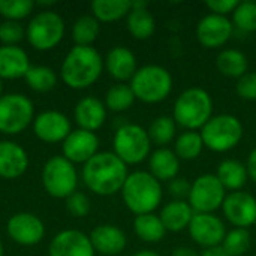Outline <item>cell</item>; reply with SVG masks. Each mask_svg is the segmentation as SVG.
<instances>
[{
    "instance_id": "6da1fadb",
    "label": "cell",
    "mask_w": 256,
    "mask_h": 256,
    "mask_svg": "<svg viewBox=\"0 0 256 256\" xmlns=\"http://www.w3.org/2000/svg\"><path fill=\"white\" fill-rule=\"evenodd\" d=\"M128 176V165L116 156L114 152L96 153L82 168V180L86 186L100 196L122 192Z\"/></svg>"
},
{
    "instance_id": "7a4b0ae2",
    "label": "cell",
    "mask_w": 256,
    "mask_h": 256,
    "mask_svg": "<svg viewBox=\"0 0 256 256\" xmlns=\"http://www.w3.org/2000/svg\"><path fill=\"white\" fill-rule=\"evenodd\" d=\"M104 69V60L93 46L75 45L64 57L60 75L63 82L75 90L87 88L98 81Z\"/></svg>"
},
{
    "instance_id": "3957f363",
    "label": "cell",
    "mask_w": 256,
    "mask_h": 256,
    "mask_svg": "<svg viewBox=\"0 0 256 256\" xmlns=\"http://www.w3.org/2000/svg\"><path fill=\"white\" fill-rule=\"evenodd\" d=\"M122 196L126 207L136 216L153 213L162 201V186L148 171H135L128 176Z\"/></svg>"
},
{
    "instance_id": "277c9868",
    "label": "cell",
    "mask_w": 256,
    "mask_h": 256,
    "mask_svg": "<svg viewBox=\"0 0 256 256\" xmlns=\"http://www.w3.org/2000/svg\"><path fill=\"white\" fill-rule=\"evenodd\" d=\"M213 117V100L208 92L200 87L186 88L178 94L174 104L172 118L186 130L202 129Z\"/></svg>"
},
{
    "instance_id": "5b68a950",
    "label": "cell",
    "mask_w": 256,
    "mask_h": 256,
    "mask_svg": "<svg viewBox=\"0 0 256 256\" xmlns=\"http://www.w3.org/2000/svg\"><path fill=\"white\" fill-rule=\"evenodd\" d=\"M129 86L138 100L144 104H159L170 96L172 76L168 69L159 64H146L138 68Z\"/></svg>"
},
{
    "instance_id": "8992f818",
    "label": "cell",
    "mask_w": 256,
    "mask_h": 256,
    "mask_svg": "<svg viewBox=\"0 0 256 256\" xmlns=\"http://www.w3.org/2000/svg\"><path fill=\"white\" fill-rule=\"evenodd\" d=\"M204 147L216 153H225L236 148L244 134L242 122L232 114L213 116L201 129Z\"/></svg>"
},
{
    "instance_id": "52a82bcc",
    "label": "cell",
    "mask_w": 256,
    "mask_h": 256,
    "mask_svg": "<svg viewBox=\"0 0 256 256\" xmlns=\"http://www.w3.org/2000/svg\"><path fill=\"white\" fill-rule=\"evenodd\" d=\"M112 147L116 156L126 165H136L150 156L152 141L148 132L142 126L128 123L120 126L114 134Z\"/></svg>"
},
{
    "instance_id": "ba28073f",
    "label": "cell",
    "mask_w": 256,
    "mask_h": 256,
    "mask_svg": "<svg viewBox=\"0 0 256 256\" xmlns=\"http://www.w3.org/2000/svg\"><path fill=\"white\" fill-rule=\"evenodd\" d=\"M42 184L54 198H69L76 190L78 176L74 164L64 156L51 158L42 170Z\"/></svg>"
},
{
    "instance_id": "9c48e42d",
    "label": "cell",
    "mask_w": 256,
    "mask_h": 256,
    "mask_svg": "<svg viewBox=\"0 0 256 256\" xmlns=\"http://www.w3.org/2000/svg\"><path fill=\"white\" fill-rule=\"evenodd\" d=\"M63 34L64 21L58 14L52 10L36 14L30 20L26 30L28 44L39 51H46L58 45V42L63 39Z\"/></svg>"
},
{
    "instance_id": "30bf717a",
    "label": "cell",
    "mask_w": 256,
    "mask_h": 256,
    "mask_svg": "<svg viewBox=\"0 0 256 256\" xmlns=\"http://www.w3.org/2000/svg\"><path fill=\"white\" fill-rule=\"evenodd\" d=\"M34 108L28 98L10 93L0 96V132L16 135L22 132L33 120Z\"/></svg>"
},
{
    "instance_id": "8fae6325",
    "label": "cell",
    "mask_w": 256,
    "mask_h": 256,
    "mask_svg": "<svg viewBox=\"0 0 256 256\" xmlns=\"http://www.w3.org/2000/svg\"><path fill=\"white\" fill-rule=\"evenodd\" d=\"M225 198L226 190L216 174H202L192 183L188 202L195 213H214L222 208Z\"/></svg>"
},
{
    "instance_id": "7c38bea8",
    "label": "cell",
    "mask_w": 256,
    "mask_h": 256,
    "mask_svg": "<svg viewBox=\"0 0 256 256\" xmlns=\"http://www.w3.org/2000/svg\"><path fill=\"white\" fill-rule=\"evenodd\" d=\"M190 238L204 249L222 246L226 228L214 213H195L189 225Z\"/></svg>"
},
{
    "instance_id": "4fadbf2b",
    "label": "cell",
    "mask_w": 256,
    "mask_h": 256,
    "mask_svg": "<svg viewBox=\"0 0 256 256\" xmlns=\"http://www.w3.org/2000/svg\"><path fill=\"white\" fill-rule=\"evenodd\" d=\"M224 216L236 228L246 230L256 224V198L248 192H231L222 206Z\"/></svg>"
},
{
    "instance_id": "5bb4252c",
    "label": "cell",
    "mask_w": 256,
    "mask_h": 256,
    "mask_svg": "<svg viewBox=\"0 0 256 256\" xmlns=\"http://www.w3.org/2000/svg\"><path fill=\"white\" fill-rule=\"evenodd\" d=\"M232 28L234 24L230 18L208 14L202 16L196 24V39L202 46L214 50L230 40V38L232 36Z\"/></svg>"
},
{
    "instance_id": "9a60e30c",
    "label": "cell",
    "mask_w": 256,
    "mask_h": 256,
    "mask_svg": "<svg viewBox=\"0 0 256 256\" xmlns=\"http://www.w3.org/2000/svg\"><path fill=\"white\" fill-rule=\"evenodd\" d=\"M9 237L21 246H34L45 236L42 220L32 213H16L8 222Z\"/></svg>"
},
{
    "instance_id": "2e32d148",
    "label": "cell",
    "mask_w": 256,
    "mask_h": 256,
    "mask_svg": "<svg viewBox=\"0 0 256 256\" xmlns=\"http://www.w3.org/2000/svg\"><path fill=\"white\" fill-rule=\"evenodd\" d=\"M99 148V138L94 132L84 129L72 130L63 141V156L72 164L88 162Z\"/></svg>"
},
{
    "instance_id": "e0dca14e",
    "label": "cell",
    "mask_w": 256,
    "mask_h": 256,
    "mask_svg": "<svg viewBox=\"0 0 256 256\" xmlns=\"http://www.w3.org/2000/svg\"><path fill=\"white\" fill-rule=\"evenodd\" d=\"M50 256H94V249L84 232L64 230L51 240Z\"/></svg>"
},
{
    "instance_id": "ac0fdd59",
    "label": "cell",
    "mask_w": 256,
    "mask_h": 256,
    "mask_svg": "<svg viewBox=\"0 0 256 256\" xmlns=\"http://www.w3.org/2000/svg\"><path fill=\"white\" fill-rule=\"evenodd\" d=\"M33 129H34V135L45 142L64 141L66 136L72 132L69 118L58 111L40 112L34 118Z\"/></svg>"
},
{
    "instance_id": "d6986e66",
    "label": "cell",
    "mask_w": 256,
    "mask_h": 256,
    "mask_svg": "<svg viewBox=\"0 0 256 256\" xmlns=\"http://www.w3.org/2000/svg\"><path fill=\"white\" fill-rule=\"evenodd\" d=\"M94 252L104 256H117L126 248V236L116 225H99L90 234Z\"/></svg>"
},
{
    "instance_id": "ffe728a7",
    "label": "cell",
    "mask_w": 256,
    "mask_h": 256,
    "mask_svg": "<svg viewBox=\"0 0 256 256\" xmlns=\"http://www.w3.org/2000/svg\"><path fill=\"white\" fill-rule=\"evenodd\" d=\"M28 158L26 150L12 141H0V177L16 178L26 172Z\"/></svg>"
},
{
    "instance_id": "44dd1931",
    "label": "cell",
    "mask_w": 256,
    "mask_h": 256,
    "mask_svg": "<svg viewBox=\"0 0 256 256\" xmlns=\"http://www.w3.org/2000/svg\"><path fill=\"white\" fill-rule=\"evenodd\" d=\"M74 116L80 129L94 132L102 128L106 120V106L98 98L87 96L76 104Z\"/></svg>"
},
{
    "instance_id": "7402d4cb",
    "label": "cell",
    "mask_w": 256,
    "mask_h": 256,
    "mask_svg": "<svg viewBox=\"0 0 256 256\" xmlns=\"http://www.w3.org/2000/svg\"><path fill=\"white\" fill-rule=\"evenodd\" d=\"M105 66H106L108 74L120 82L130 81L135 72L138 70L135 54L129 48H124V46H114L106 54Z\"/></svg>"
},
{
    "instance_id": "603a6c76",
    "label": "cell",
    "mask_w": 256,
    "mask_h": 256,
    "mask_svg": "<svg viewBox=\"0 0 256 256\" xmlns=\"http://www.w3.org/2000/svg\"><path fill=\"white\" fill-rule=\"evenodd\" d=\"M30 68L26 51L16 45L0 46V80H16L26 76Z\"/></svg>"
},
{
    "instance_id": "cb8c5ba5",
    "label": "cell",
    "mask_w": 256,
    "mask_h": 256,
    "mask_svg": "<svg viewBox=\"0 0 256 256\" xmlns=\"http://www.w3.org/2000/svg\"><path fill=\"white\" fill-rule=\"evenodd\" d=\"M150 174L158 182H171L177 177L180 171V159L174 153V150L160 147L153 152L148 158Z\"/></svg>"
},
{
    "instance_id": "d4e9b609",
    "label": "cell",
    "mask_w": 256,
    "mask_h": 256,
    "mask_svg": "<svg viewBox=\"0 0 256 256\" xmlns=\"http://www.w3.org/2000/svg\"><path fill=\"white\" fill-rule=\"evenodd\" d=\"M194 214H195V212L192 210V207L189 206L188 201L174 200L162 207L159 218L166 231L180 232V231L189 228Z\"/></svg>"
},
{
    "instance_id": "484cf974",
    "label": "cell",
    "mask_w": 256,
    "mask_h": 256,
    "mask_svg": "<svg viewBox=\"0 0 256 256\" xmlns=\"http://www.w3.org/2000/svg\"><path fill=\"white\" fill-rule=\"evenodd\" d=\"M216 177L225 188V190L238 192L248 183V170L246 165L237 159H225L219 164Z\"/></svg>"
},
{
    "instance_id": "4316f807",
    "label": "cell",
    "mask_w": 256,
    "mask_h": 256,
    "mask_svg": "<svg viewBox=\"0 0 256 256\" xmlns=\"http://www.w3.org/2000/svg\"><path fill=\"white\" fill-rule=\"evenodd\" d=\"M216 68L224 76L238 80L244 74H248L249 62H248V57L244 56V52H242L240 50L230 48V50H224L218 54Z\"/></svg>"
},
{
    "instance_id": "83f0119b",
    "label": "cell",
    "mask_w": 256,
    "mask_h": 256,
    "mask_svg": "<svg viewBox=\"0 0 256 256\" xmlns=\"http://www.w3.org/2000/svg\"><path fill=\"white\" fill-rule=\"evenodd\" d=\"M132 2L129 0H94L92 2V12L98 21L112 22L129 15Z\"/></svg>"
},
{
    "instance_id": "f1b7e54d",
    "label": "cell",
    "mask_w": 256,
    "mask_h": 256,
    "mask_svg": "<svg viewBox=\"0 0 256 256\" xmlns=\"http://www.w3.org/2000/svg\"><path fill=\"white\" fill-rule=\"evenodd\" d=\"M134 231L146 243H158L166 234L160 218L154 213L136 216L134 220Z\"/></svg>"
},
{
    "instance_id": "f546056e",
    "label": "cell",
    "mask_w": 256,
    "mask_h": 256,
    "mask_svg": "<svg viewBox=\"0 0 256 256\" xmlns=\"http://www.w3.org/2000/svg\"><path fill=\"white\" fill-rule=\"evenodd\" d=\"M128 30L132 34V38L138 40H146L154 33L156 21L147 8L130 9L128 15Z\"/></svg>"
},
{
    "instance_id": "4dcf8cb0",
    "label": "cell",
    "mask_w": 256,
    "mask_h": 256,
    "mask_svg": "<svg viewBox=\"0 0 256 256\" xmlns=\"http://www.w3.org/2000/svg\"><path fill=\"white\" fill-rule=\"evenodd\" d=\"M204 148V142L201 134L196 130H184L176 138L174 153L182 160H194L196 159Z\"/></svg>"
},
{
    "instance_id": "1f68e13d",
    "label": "cell",
    "mask_w": 256,
    "mask_h": 256,
    "mask_svg": "<svg viewBox=\"0 0 256 256\" xmlns=\"http://www.w3.org/2000/svg\"><path fill=\"white\" fill-rule=\"evenodd\" d=\"M147 132H148L150 141L153 144H156L159 147H165L176 138L177 123L170 116H160L152 122Z\"/></svg>"
},
{
    "instance_id": "d6a6232c",
    "label": "cell",
    "mask_w": 256,
    "mask_h": 256,
    "mask_svg": "<svg viewBox=\"0 0 256 256\" xmlns=\"http://www.w3.org/2000/svg\"><path fill=\"white\" fill-rule=\"evenodd\" d=\"M99 21L92 15H84L78 18L72 27V38L80 46H92L99 34Z\"/></svg>"
},
{
    "instance_id": "836d02e7",
    "label": "cell",
    "mask_w": 256,
    "mask_h": 256,
    "mask_svg": "<svg viewBox=\"0 0 256 256\" xmlns=\"http://www.w3.org/2000/svg\"><path fill=\"white\" fill-rule=\"evenodd\" d=\"M135 94L129 84H116L105 94V106L111 111L122 112L129 110L135 102Z\"/></svg>"
},
{
    "instance_id": "e575fe53",
    "label": "cell",
    "mask_w": 256,
    "mask_h": 256,
    "mask_svg": "<svg viewBox=\"0 0 256 256\" xmlns=\"http://www.w3.org/2000/svg\"><path fill=\"white\" fill-rule=\"evenodd\" d=\"M24 78H26L28 87L39 93L50 92L57 82L56 72L46 66H30Z\"/></svg>"
},
{
    "instance_id": "d590c367",
    "label": "cell",
    "mask_w": 256,
    "mask_h": 256,
    "mask_svg": "<svg viewBox=\"0 0 256 256\" xmlns=\"http://www.w3.org/2000/svg\"><path fill=\"white\" fill-rule=\"evenodd\" d=\"M232 22L243 32H256V2H238L236 10L232 12Z\"/></svg>"
},
{
    "instance_id": "8d00e7d4",
    "label": "cell",
    "mask_w": 256,
    "mask_h": 256,
    "mask_svg": "<svg viewBox=\"0 0 256 256\" xmlns=\"http://www.w3.org/2000/svg\"><path fill=\"white\" fill-rule=\"evenodd\" d=\"M250 246V234L248 230L236 228L230 232H226L222 248L231 256H242L248 252Z\"/></svg>"
},
{
    "instance_id": "74e56055",
    "label": "cell",
    "mask_w": 256,
    "mask_h": 256,
    "mask_svg": "<svg viewBox=\"0 0 256 256\" xmlns=\"http://www.w3.org/2000/svg\"><path fill=\"white\" fill-rule=\"evenodd\" d=\"M34 3L32 0H0V15L9 21H20L30 15Z\"/></svg>"
},
{
    "instance_id": "f35d334b",
    "label": "cell",
    "mask_w": 256,
    "mask_h": 256,
    "mask_svg": "<svg viewBox=\"0 0 256 256\" xmlns=\"http://www.w3.org/2000/svg\"><path fill=\"white\" fill-rule=\"evenodd\" d=\"M26 36V30L20 21H3L0 24V42L3 45H16Z\"/></svg>"
},
{
    "instance_id": "ab89813d",
    "label": "cell",
    "mask_w": 256,
    "mask_h": 256,
    "mask_svg": "<svg viewBox=\"0 0 256 256\" xmlns=\"http://www.w3.org/2000/svg\"><path fill=\"white\" fill-rule=\"evenodd\" d=\"M66 210L74 218H84L90 212V200L86 194L75 192L69 198H66Z\"/></svg>"
},
{
    "instance_id": "60d3db41",
    "label": "cell",
    "mask_w": 256,
    "mask_h": 256,
    "mask_svg": "<svg viewBox=\"0 0 256 256\" xmlns=\"http://www.w3.org/2000/svg\"><path fill=\"white\" fill-rule=\"evenodd\" d=\"M237 94L244 100H256V72H248L237 80Z\"/></svg>"
},
{
    "instance_id": "b9f144b4",
    "label": "cell",
    "mask_w": 256,
    "mask_h": 256,
    "mask_svg": "<svg viewBox=\"0 0 256 256\" xmlns=\"http://www.w3.org/2000/svg\"><path fill=\"white\" fill-rule=\"evenodd\" d=\"M190 188H192V183H189L188 178H183V177H176L174 180L168 183V192L177 201H186V198H189Z\"/></svg>"
},
{
    "instance_id": "7bdbcfd3",
    "label": "cell",
    "mask_w": 256,
    "mask_h": 256,
    "mask_svg": "<svg viewBox=\"0 0 256 256\" xmlns=\"http://www.w3.org/2000/svg\"><path fill=\"white\" fill-rule=\"evenodd\" d=\"M237 0H207L206 6L212 10V14L226 16L228 14H232L237 8Z\"/></svg>"
},
{
    "instance_id": "ee69618b",
    "label": "cell",
    "mask_w": 256,
    "mask_h": 256,
    "mask_svg": "<svg viewBox=\"0 0 256 256\" xmlns=\"http://www.w3.org/2000/svg\"><path fill=\"white\" fill-rule=\"evenodd\" d=\"M246 170H248V176L250 180H254L256 183V148H254L249 156H248V162H246Z\"/></svg>"
},
{
    "instance_id": "f6af8a7d",
    "label": "cell",
    "mask_w": 256,
    "mask_h": 256,
    "mask_svg": "<svg viewBox=\"0 0 256 256\" xmlns=\"http://www.w3.org/2000/svg\"><path fill=\"white\" fill-rule=\"evenodd\" d=\"M172 256H201V254H198L195 249L192 248H186V246H180L177 249H174Z\"/></svg>"
},
{
    "instance_id": "bcb514c9",
    "label": "cell",
    "mask_w": 256,
    "mask_h": 256,
    "mask_svg": "<svg viewBox=\"0 0 256 256\" xmlns=\"http://www.w3.org/2000/svg\"><path fill=\"white\" fill-rule=\"evenodd\" d=\"M201 256H231L222 246H216V248H210V249H206Z\"/></svg>"
},
{
    "instance_id": "7dc6e473",
    "label": "cell",
    "mask_w": 256,
    "mask_h": 256,
    "mask_svg": "<svg viewBox=\"0 0 256 256\" xmlns=\"http://www.w3.org/2000/svg\"><path fill=\"white\" fill-rule=\"evenodd\" d=\"M132 256H160L159 254L153 252V250H141V252H136L135 255Z\"/></svg>"
},
{
    "instance_id": "c3c4849f",
    "label": "cell",
    "mask_w": 256,
    "mask_h": 256,
    "mask_svg": "<svg viewBox=\"0 0 256 256\" xmlns=\"http://www.w3.org/2000/svg\"><path fill=\"white\" fill-rule=\"evenodd\" d=\"M56 2H39L38 4H40V6H48V4H54Z\"/></svg>"
},
{
    "instance_id": "681fc988",
    "label": "cell",
    "mask_w": 256,
    "mask_h": 256,
    "mask_svg": "<svg viewBox=\"0 0 256 256\" xmlns=\"http://www.w3.org/2000/svg\"><path fill=\"white\" fill-rule=\"evenodd\" d=\"M0 256H3V244H2V242H0Z\"/></svg>"
},
{
    "instance_id": "f907efd6",
    "label": "cell",
    "mask_w": 256,
    "mask_h": 256,
    "mask_svg": "<svg viewBox=\"0 0 256 256\" xmlns=\"http://www.w3.org/2000/svg\"><path fill=\"white\" fill-rule=\"evenodd\" d=\"M2 88H3V87H2V80H0V93H2Z\"/></svg>"
}]
</instances>
